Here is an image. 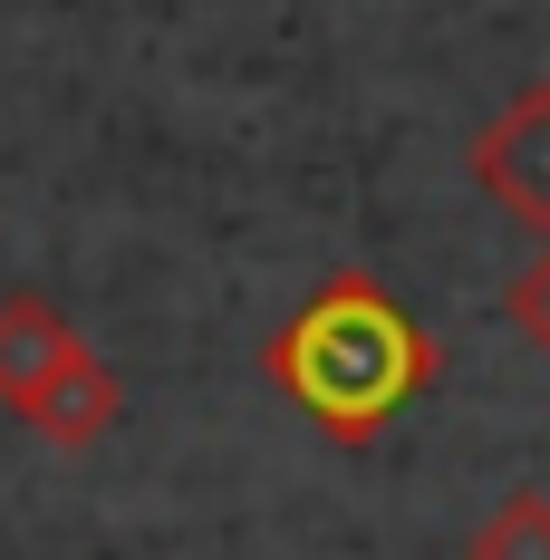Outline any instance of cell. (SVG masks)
Returning a JSON list of instances; mask_svg holds the SVG:
<instances>
[{"label": "cell", "mask_w": 550, "mask_h": 560, "mask_svg": "<svg viewBox=\"0 0 550 560\" xmlns=\"http://www.w3.org/2000/svg\"><path fill=\"white\" fill-rule=\"evenodd\" d=\"M261 377L290 416H309L329 445H377L406 406H425L444 377L435 329L386 290L377 271H329L261 348Z\"/></svg>", "instance_id": "cell-1"}, {"label": "cell", "mask_w": 550, "mask_h": 560, "mask_svg": "<svg viewBox=\"0 0 550 560\" xmlns=\"http://www.w3.org/2000/svg\"><path fill=\"white\" fill-rule=\"evenodd\" d=\"M464 174H473L522 232H541V242H550V78H531V88L502 97L493 126L464 145Z\"/></svg>", "instance_id": "cell-2"}, {"label": "cell", "mask_w": 550, "mask_h": 560, "mask_svg": "<svg viewBox=\"0 0 550 560\" xmlns=\"http://www.w3.org/2000/svg\"><path fill=\"white\" fill-rule=\"evenodd\" d=\"M20 425H30L39 445H58V454H97L116 425H126V377H116L97 348H78L49 387L30 396V416H20Z\"/></svg>", "instance_id": "cell-3"}, {"label": "cell", "mask_w": 550, "mask_h": 560, "mask_svg": "<svg viewBox=\"0 0 550 560\" xmlns=\"http://www.w3.org/2000/svg\"><path fill=\"white\" fill-rule=\"evenodd\" d=\"M78 348H87V329L58 310L49 290H0V406L10 416H30V396L49 387Z\"/></svg>", "instance_id": "cell-4"}, {"label": "cell", "mask_w": 550, "mask_h": 560, "mask_svg": "<svg viewBox=\"0 0 550 560\" xmlns=\"http://www.w3.org/2000/svg\"><path fill=\"white\" fill-rule=\"evenodd\" d=\"M464 560H550V493H502L483 522H473V541H464Z\"/></svg>", "instance_id": "cell-5"}, {"label": "cell", "mask_w": 550, "mask_h": 560, "mask_svg": "<svg viewBox=\"0 0 550 560\" xmlns=\"http://www.w3.org/2000/svg\"><path fill=\"white\" fill-rule=\"evenodd\" d=\"M502 319H512V329H522V338L550 358V252H541L522 280H512V290H502Z\"/></svg>", "instance_id": "cell-6"}]
</instances>
